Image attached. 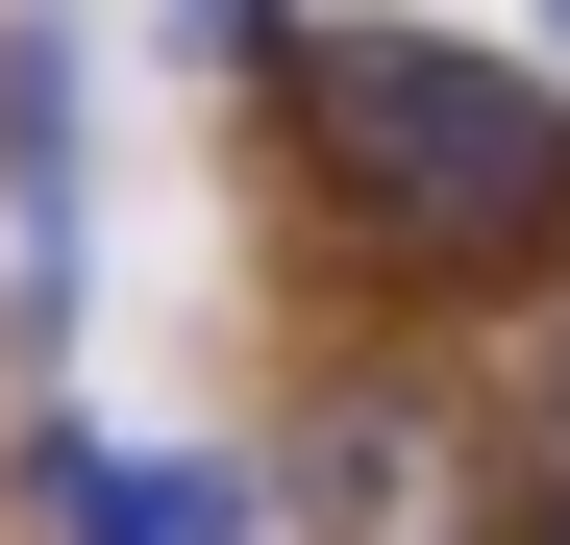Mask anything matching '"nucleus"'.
Wrapping results in <instances>:
<instances>
[{
	"instance_id": "nucleus-2",
	"label": "nucleus",
	"mask_w": 570,
	"mask_h": 545,
	"mask_svg": "<svg viewBox=\"0 0 570 545\" xmlns=\"http://www.w3.org/2000/svg\"><path fill=\"white\" fill-rule=\"evenodd\" d=\"M273 496H298V545H497V422H446L422 373H323Z\"/></svg>"
},
{
	"instance_id": "nucleus-5",
	"label": "nucleus",
	"mask_w": 570,
	"mask_h": 545,
	"mask_svg": "<svg viewBox=\"0 0 570 545\" xmlns=\"http://www.w3.org/2000/svg\"><path fill=\"white\" fill-rule=\"evenodd\" d=\"M546 545H570V496H546Z\"/></svg>"
},
{
	"instance_id": "nucleus-1",
	"label": "nucleus",
	"mask_w": 570,
	"mask_h": 545,
	"mask_svg": "<svg viewBox=\"0 0 570 545\" xmlns=\"http://www.w3.org/2000/svg\"><path fill=\"white\" fill-rule=\"evenodd\" d=\"M273 75H298V149L323 199L422 272V298H546L570 272V100L446 26H273Z\"/></svg>"
},
{
	"instance_id": "nucleus-6",
	"label": "nucleus",
	"mask_w": 570,
	"mask_h": 545,
	"mask_svg": "<svg viewBox=\"0 0 570 545\" xmlns=\"http://www.w3.org/2000/svg\"><path fill=\"white\" fill-rule=\"evenodd\" d=\"M546 26H570V0H546Z\"/></svg>"
},
{
	"instance_id": "nucleus-3",
	"label": "nucleus",
	"mask_w": 570,
	"mask_h": 545,
	"mask_svg": "<svg viewBox=\"0 0 570 545\" xmlns=\"http://www.w3.org/2000/svg\"><path fill=\"white\" fill-rule=\"evenodd\" d=\"M0 347H75V50L0 26Z\"/></svg>"
},
{
	"instance_id": "nucleus-4",
	"label": "nucleus",
	"mask_w": 570,
	"mask_h": 545,
	"mask_svg": "<svg viewBox=\"0 0 570 545\" xmlns=\"http://www.w3.org/2000/svg\"><path fill=\"white\" fill-rule=\"evenodd\" d=\"M50 521H75V545H248V472H174V446L100 472V446H50Z\"/></svg>"
}]
</instances>
